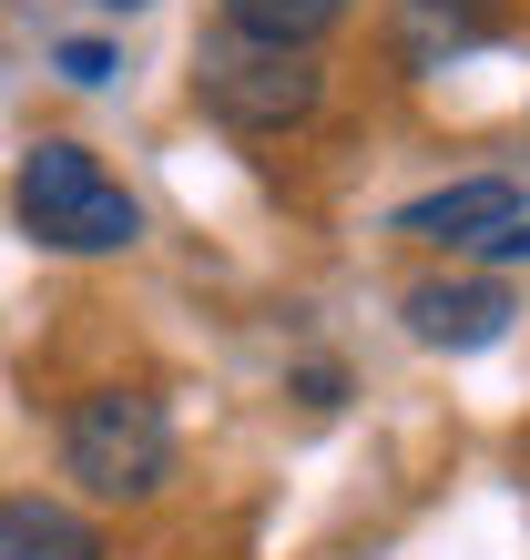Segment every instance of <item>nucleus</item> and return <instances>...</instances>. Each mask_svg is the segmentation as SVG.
Returning a JSON list of instances; mask_svg holds the SVG:
<instances>
[{"instance_id": "11", "label": "nucleus", "mask_w": 530, "mask_h": 560, "mask_svg": "<svg viewBox=\"0 0 530 560\" xmlns=\"http://www.w3.org/2000/svg\"><path fill=\"white\" fill-rule=\"evenodd\" d=\"M92 11H123V21H132V11H153V0H92Z\"/></svg>"}, {"instance_id": "9", "label": "nucleus", "mask_w": 530, "mask_h": 560, "mask_svg": "<svg viewBox=\"0 0 530 560\" xmlns=\"http://www.w3.org/2000/svg\"><path fill=\"white\" fill-rule=\"evenodd\" d=\"M470 255H489V266H530V224H500V235H480Z\"/></svg>"}, {"instance_id": "6", "label": "nucleus", "mask_w": 530, "mask_h": 560, "mask_svg": "<svg viewBox=\"0 0 530 560\" xmlns=\"http://www.w3.org/2000/svg\"><path fill=\"white\" fill-rule=\"evenodd\" d=\"M0 560H113V540L92 530L72 500L11 489V500H0Z\"/></svg>"}, {"instance_id": "10", "label": "nucleus", "mask_w": 530, "mask_h": 560, "mask_svg": "<svg viewBox=\"0 0 530 560\" xmlns=\"http://www.w3.org/2000/svg\"><path fill=\"white\" fill-rule=\"evenodd\" d=\"M296 387H307V408H337V398H347L337 368H296Z\"/></svg>"}, {"instance_id": "3", "label": "nucleus", "mask_w": 530, "mask_h": 560, "mask_svg": "<svg viewBox=\"0 0 530 560\" xmlns=\"http://www.w3.org/2000/svg\"><path fill=\"white\" fill-rule=\"evenodd\" d=\"M194 103H205L224 133H307L326 103L316 51H276V42H205L194 51Z\"/></svg>"}, {"instance_id": "7", "label": "nucleus", "mask_w": 530, "mask_h": 560, "mask_svg": "<svg viewBox=\"0 0 530 560\" xmlns=\"http://www.w3.org/2000/svg\"><path fill=\"white\" fill-rule=\"evenodd\" d=\"M357 0H224V31L235 42H276V51H316Z\"/></svg>"}, {"instance_id": "12", "label": "nucleus", "mask_w": 530, "mask_h": 560, "mask_svg": "<svg viewBox=\"0 0 530 560\" xmlns=\"http://www.w3.org/2000/svg\"><path fill=\"white\" fill-rule=\"evenodd\" d=\"M428 11H470V0H428Z\"/></svg>"}, {"instance_id": "8", "label": "nucleus", "mask_w": 530, "mask_h": 560, "mask_svg": "<svg viewBox=\"0 0 530 560\" xmlns=\"http://www.w3.org/2000/svg\"><path fill=\"white\" fill-rule=\"evenodd\" d=\"M51 61H61V82H82V92H92V82H113V51H103V42H61Z\"/></svg>"}, {"instance_id": "5", "label": "nucleus", "mask_w": 530, "mask_h": 560, "mask_svg": "<svg viewBox=\"0 0 530 560\" xmlns=\"http://www.w3.org/2000/svg\"><path fill=\"white\" fill-rule=\"evenodd\" d=\"M500 224H520V184L510 174H470V184H439V194H418V205H398V235H418V245H480V235H500Z\"/></svg>"}, {"instance_id": "4", "label": "nucleus", "mask_w": 530, "mask_h": 560, "mask_svg": "<svg viewBox=\"0 0 530 560\" xmlns=\"http://www.w3.org/2000/svg\"><path fill=\"white\" fill-rule=\"evenodd\" d=\"M408 337L418 347H449V357H470V347H500L510 337V285L500 276H428V285H408Z\"/></svg>"}, {"instance_id": "2", "label": "nucleus", "mask_w": 530, "mask_h": 560, "mask_svg": "<svg viewBox=\"0 0 530 560\" xmlns=\"http://www.w3.org/2000/svg\"><path fill=\"white\" fill-rule=\"evenodd\" d=\"M61 469L113 510L163 500V479H174V418H163V398L153 387H92V398H72V418H61Z\"/></svg>"}, {"instance_id": "1", "label": "nucleus", "mask_w": 530, "mask_h": 560, "mask_svg": "<svg viewBox=\"0 0 530 560\" xmlns=\"http://www.w3.org/2000/svg\"><path fill=\"white\" fill-rule=\"evenodd\" d=\"M11 214L31 245L51 255H123L143 235V205L123 194V174H103V153L72 143V133H42L11 174Z\"/></svg>"}]
</instances>
